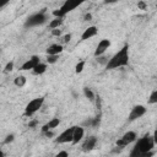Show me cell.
Returning a JSON list of instances; mask_svg holds the SVG:
<instances>
[{"label":"cell","mask_w":157,"mask_h":157,"mask_svg":"<svg viewBox=\"0 0 157 157\" xmlns=\"http://www.w3.org/2000/svg\"><path fill=\"white\" fill-rule=\"evenodd\" d=\"M91 18H92V15H91V13H86V15H85V17H83V20H85V21H90Z\"/></svg>","instance_id":"cell-31"},{"label":"cell","mask_w":157,"mask_h":157,"mask_svg":"<svg viewBox=\"0 0 157 157\" xmlns=\"http://www.w3.org/2000/svg\"><path fill=\"white\" fill-rule=\"evenodd\" d=\"M54 157H69V152L65 151V150H61V151H59Z\"/></svg>","instance_id":"cell-25"},{"label":"cell","mask_w":157,"mask_h":157,"mask_svg":"<svg viewBox=\"0 0 157 157\" xmlns=\"http://www.w3.org/2000/svg\"><path fill=\"white\" fill-rule=\"evenodd\" d=\"M146 112H147V109H146L145 105H142V104H136V105H134V107L131 108V110H130V113H129V117H128V120H129V121H135V120L140 119L142 115H145Z\"/></svg>","instance_id":"cell-8"},{"label":"cell","mask_w":157,"mask_h":157,"mask_svg":"<svg viewBox=\"0 0 157 157\" xmlns=\"http://www.w3.org/2000/svg\"><path fill=\"white\" fill-rule=\"evenodd\" d=\"M81 5L80 1H74V0H66L63 2V5L56 9V10H53L52 15L56 18H64L69 12H71L72 10H75L76 7H78Z\"/></svg>","instance_id":"cell-4"},{"label":"cell","mask_w":157,"mask_h":157,"mask_svg":"<svg viewBox=\"0 0 157 157\" xmlns=\"http://www.w3.org/2000/svg\"><path fill=\"white\" fill-rule=\"evenodd\" d=\"M13 65H15V63H13L12 60H10V61L5 65V67H4V72H11V71L13 70Z\"/></svg>","instance_id":"cell-23"},{"label":"cell","mask_w":157,"mask_h":157,"mask_svg":"<svg viewBox=\"0 0 157 157\" xmlns=\"http://www.w3.org/2000/svg\"><path fill=\"white\" fill-rule=\"evenodd\" d=\"M85 137V129L80 125L74 126V139H72V145H77L82 139Z\"/></svg>","instance_id":"cell-14"},{"label":"cell","mask_w":157,"mask_h":157,"mask_svg":"<svg viewBox=\"0 0 157 157\" xmlns=\"http://www.w3.org/2000/svg\"><path fill=\"white\" fill-rule=\"evenodd\" d=\"M70 39H71V34H70V33H67V34H65V36L63 37V42H64V43H69Z\"/></svg>","instance_id":"cell-28"},{"label":"cell","mask_w":157,"mask_h":157,"mask_svg":"<svg viewBox=\"0 0 157 157\" xmlns=\"http://www.w3.org/2000/svg\"><path fill=\"white\" fill-rule=\"evenodd\" d=\"M72 139H74V126H70L58 135V137L55 139V142L56 144H72Z\"/></svg>","instance_id":"cell-7"},{"label":"cell","mask_w":157,"mask_h":157,"mask_svg":"<svg viewBox=\"0 0 157 157\" xmlns=\"http://www.w3.org/2000/svg\"><path fill=\"white\" fill-rule=\"evenodd\" d=\"M36 125H37V120H33V121H31V123L28 124L29 128H33V126H36Z\"/></svg>","instance_id":"cell-33"},{"label":"cell","mask_w":157,"mask_h":157,"mask_svg":"<svg viewBox=\"0 0 157 157\" xmlns=\"http://www.w3.org/2000/svg\"><path fill=\"white\" fill-rule=\"evenodd\" d=\"M97 137L94 136V135H92V136H88V137H86L85 140H83V142H82V151L83 152H90V151H92L94 147H96V145H97Z\"/></svg>","instance_id":"cell-11"},{"label":"cell","mask_w":157,"mask_h":157,"mask_svg":"<svg viewBox=\"0 0 157 157\" xmlns=\"http://www.w3.org/2000/svg\"><path fill=\"white\" fill-rule=\"evenodd\" d=\"M47 13H45V9L38 11V12H34L32 15H29L26 20H25V28H32V27H38V26H42L47 22Z\"/></svg>","instance_id":"cell-3"},{"label":"cell","mask_w":157,"mask_h":157,"mask_svg":"<svg viewBox=\"0 0 157 157\" xmlns=\"http://www.w3.org/2000/svg\"><path fill=\"white\" fill-rule=\"evenodd\" d=\"M153 155H155V152H153V151H150V152H147V153H145V155H144L142 157H152Z\"/></svg>","instance_id":"cell-32"},{"label":"cell","mask_w":157,"mask_h":157,"mask_svg":"<svg viewBox=\"0 0 157 157\" xmlns=\"http://www.w3.org/2000/svg\"><path fill=\"white\" fill-rule=\"evenodd\" d=\"M47 67H48V64H47V63H40V64H38V65L32 70V72H33L34 75L39 76V75H43V74L47 71Z\"/></svg>","instance_id":"cell-16"},{"label":"cell","mask_w":157,"mask_h":157,"mask_svg":"<svg viewBox=\"0 0 157 157\" xmlns=\"http://www.w3.org/2000/svg\"><path fill=\"white\" fill-rule=\"evenodd\" d=\"M98 34V28L96 26H88L81 34V40H87Z\"/></svg>","instance_id":"cell-13"},{"label":"cell","mask_w":157,"mask_h":157,"mask_svg":"<svg viewBox=\"0 0 157 157\" xmlns=\"http://www.w3.org/2000/svg\"><path fill=\"white\" fill-rule=\"evenodd\" d=\"M59 124H60V119H59V118H52L48 123H45V124L42 126L40 131H42V134H45V132H48V131H53L55 128L59 126Z\"/></svg>","instance_id":"cell-12"},{"label":"cell","mask_w":157,"mask_h":157,"mask_svg":"<svg viewBox=\"0 0 157 157\" xmlns=\"http://www.w3.org/2000/svg\"><path fill=\"white\" fill-rule=\"evenodd\" d=\"M52 36H54V37H60V36H61V29H60V28L52 29Z\"/></svg>","instance_id":"cell-26"},{"label":"cell","mask_w":157,"mask_h":157,"mask_svg":"<svg viewBox=\"0 0 157 157\" xmlns=\"http://www.w3.org/2000/svg\"><path fill=\"white\" fill-rule=\"evenodd\" d=\"M83 94H85V97H86L88 101H91V102H93L94 98H96V94L93 93V91H92L90 87H85V88H83Z\"/></svg>","instance_id":"cell-19"},{"label":"cell","mask_w":157,"mask_h":157,"mask_svg":"<svg viewBox=\"0 0 157 157\" xmlns=\"http://www.w3.org/2000/svg\"><path fill=\"white\" fill-rule=\"evenodd\" d=\"M136 140H137V134H136V131L129 130V131L124 132L123 136H121L119 140H117V146L120 147V148H124L125 146H128V145H130V144H132V142H136Z\"/></svg>","instance_id":"cell-6"},{"label":"cell","mask_w":157,"mask_h":157,"mask_svg":"<svg viewBox=\"0 0 157 157\" xmlns=\"http://www.w3.org/2000/svg\"><path fill=\"white\" fill-rule=\"evenodd\" d=\"M44 104V97H36L33 99H31L26 107H25V113L23 115L25 117H32L34 115Z\"/></svg>","instance_id":"cell-5"},{"label":"cell","mask_w":157,"mask_h":157,"mask_svg":"<svg viewBox=\"0 0 157 157\" xmlns=\"http://www.w3.org/2000/svg\"><path fill=\"white\" fill-rule=\"evenodd\" d=\"M13 139H15V135L13 134H10V135H7L6 136V139H5V144H10V142H12L13 141Z\"/></svg>","instance_id":"cell-27"},{"label":"cell","mask_w":157,"mask_h":157,"mask_svg":"<svg viewBox=\"0 0 157 157\" xmlns=\"http://www.w3.org/2000/svg\"><path fill=\"white\" fill-rule=\"evenodd\" d=\"M110 44H112V43H110V39H108V38H103V39H101V40L98 42V44H97L96 49H94L93 56H94V58H98V56L104 55V54H105V52L109 49Z\"/></svg>","instance_id":"cell-9"},{"label":"cell","mask_w":157,"mask_h":157,"mask_svg":"<svg viewBox=\"0 0 157 157\" xmlns=\"http://www.w3.org/2000/svg\"><path fill=\"white\" fill-rule=\"evenodd\" d=\"M152 140H153V142H155V145H157V128L153 130V132H152Z\"/></svg>","instance_id":"cell-29"},{"label":"cell","mask_w":157,"mask_h":157,"mask_svg":"<svg viewBox=\"0 0 157 157\" xmlns=\"http://www.w3.org/2000/svg\"><path fill=\"white\" fill-rule=\"evenodd\" d=\"M153 147H155V142L152 140V136L145 135L144 137L136 140L134 147L129 153V157H142L145 153L152 151Z\"/></svg>","instance_id":"cell-2"},{"label":"cell","mask_w":157,"mask_h":157,"mask_svg":"<svg viewBox=\"0 0 157 157\" xmlns=\"http://www.w3.org/2000/svg\"><path fill=\"white\" fill-rule=\"evenodd\" d=\"M42 61H40V59H39V56L38 55H32L29 59H27L22 65H21V67H20V70H22V71H32L38 64H40Z\"/></svg>","instance_id":"cell-10"},{"label":"cell","mask_w":157,"mask_h":157,"mask_svg":"<svg viewBox=\"0 0 157 157\" xmlns=\"http://www.w3.org/2000/svg\"><path fill=\"white\" fill-rule=\"evenodd\" d=\"M47 64H55L59 60V55H47Z\"/></svg>","instance_id":"cell-22"},{"label":"cell","mask_w":157,"mask_h":157,"mask_svg":"<svg viewBox=\"0 0 157 157\" xmlns=\"http://www.w3.org/2000/svg\"><path fill=\"white\" fill-rule=\"evenodd\" d=\"M44 135H45V136H47V137H52V136H53V135H54V132H53V131H48V132H45V134H44Z\"/></svg>","instance_id":"cell-34"},{"label":"cell","mask_w":157,"mask_h":157,"mask_svg":"<svg viewBox=\"0 0 157 157\" xmlns=\"http://www.w3.org/2000/svg\"><path fill=\"white\" fill-rule=\"evenodd\" d=\"M96 60H97L99 64H102V65H104V66H105V65L108 64V60H109V59H108L105 55H102V56H98V58H96Z\"/></svg>","instance_id":"cell-24"},{"label":"cell","mask_w":157,"mask_h":157,"mask_svg":"<svg viewBox=\"0 0 157 157\" xmlns=\"http://www.w3.org/2000/svg\"><path fill=\"white\" fill-rule=\"evenodd\" d=\"M26 82H27V78H26V76H23V75H20V76H17V77H15V80H13V83H15V86H17V87H23L25 85H26Z\"/></svg>","instance_id":"cell-18"},{"label":"cell","mask_w":157,"mask_h":157,"mask_svg":"<svg viewBox=\"0 0 157 157\" xmlns=\"http://www.w3.org/2000/svg\"><path fill=\"white\" fill-rule=\"evenodd\" d=\"M63 21H64V18H56V17H54V18L49 22V28H50V29L60 28V26L63 25Z\"/></svg>","instance_id":"cell-17"},{"label":"cell","mask_w":157,"mask_h":157,"mask_svg":"<svg viewBox=\"0 0 157 157\" xmlns=\"http://www.w3.org/2000/svg\"><path fill=\"white\" fill-rule=\"evenodd\" d=\"M137 7H140L141 10H145V9L147 7V6H146V4H145V2H142V1H140V2L137 4Z\"/></svg>","instance_id":"cell-30"},{"label":"cell","mask_w":157,"mask_h":157,"mask_svg":"<svg viewBox=\"0 0 157 157\" xmlns=\"http://www.w3.org/2000/svg\"><path fill=\"white\" fill-rule=\"evenodd\" d=\"M83 69H85V61H83V60L78 61V63L75 65V72H76V74H81V72L83 71Z\"/></svg>","instance_id":"cell-21"},{"label":"cell","mask_w":157,"mask_h":157,"mask_svg":"<svg viewBox=\"0 0 157 157\" xmlns=\"http://www.w3.org/2000/svg\"><path fill=\"white\" fill-rule=\"evenodd\" d=\"M129 58H130L129 56V45L125 44L115 54H113L109 58L108 64L105 65V69L107 70H115V69L126 66L129 64Z\"/></svg>","instance_id":"cell-1"},{"label":"cell","mask_w":157,"mask_h":157,"mask_svg":"<svg viewBox=\"0 0 157 157\" xmlns=\"http://www.w3.org/2000/svg\"><path fill=\"white\" fill-rule=\"evenodd\" d=\"M63 50H64L63 44L54 43V44H50V45L47 48L45 53H47V55H59V54H60Z\"/></svg>","instance_id":"cell-15"},{"label":"cell","mask_w":157,"mask_h":157,"mask_svg":"<svg viewBox=\"0 0 157 157\" xmlns=\"http://www.w3.org/2000/svg\"><path fill=\"white\" fill-rule=\"evenodd\" d=\"M147 102H148V104H157V90L151 92V94L148 96Z\"/></svg>","instance_id":"cell-20"}]
</instances>
